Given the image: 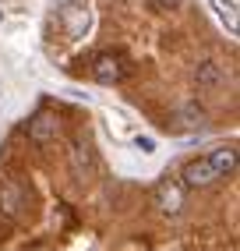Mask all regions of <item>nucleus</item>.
I'll return each mask as SVG.
<instances>
[{
	"mask_svg": "<svg viewBox=\"0 0 240 251\" xmlns=\"http://www.w3.org/2000/svg\"><path fill=\"white\" fill-rule=\"evenodd\" d=\"M212 11H216V18L226 25V32L237 39L240 36V18H237V0H209Z\"/></svg>",
	"mask_w": 240,
	"mask_h": 251,
	"instance_id": "obj_7",
	"label": "nucleus"
},
{
	"mask_svg": "<svg viewBox=\"0 0 240 251\" xmlns=\"http://www.w3.org/2000/svg\"><path fill=\"white\" fill-rule=\"evenodd\" d=\"M156 209L163 212H180L184 209V184L177 180H159V188H156Z\"/></svg>",
	"mask_w": 240,
	"mask_h": 251,
	"instance_id": "obj_5",
	"label": "nucleus"
},
{
	"mask_svg": "<svg viewBox=\"0 0 240 251\" xmlns=\"http://www.w3.org/2000/svg\"><path fill=\"white\" fill-rule=\"evenodd\" d=\"M57 131H60V121H57V113H49V110H39V113L28 121V138L36 142V145L53 142Z\"/></svg>",
	"mask_w": 240,
	"mask_h": 251,
	"instance_id": "obj_4",
	"label": "nucleus"
},
{
	"mask_svg": "<svg viewBox=\"0 0 240 251\" xmlns=\"http://www.w3.org/2000/svg\"><path fill=\"white\" fill-rule=\"evenodd\" d=\"M233 170H237V149L222 145V149H212L209 156H198L191 163H184L180 180H184V188H209V184L226 180Z\"/></svg>",
	"mask_w": 240,
	"mask_h": 251,
	"instance_id": "obj_1",
	"label": "nucleus"
},
{
	"mask_svg": "<svg viewBox=\"0 0 240 251\" xmlns=\"http://www.w3.org/2000/svg\"><path fill=\"white\" fill-rule=\"evenodd\" d=\"M60 22H64V28H67L71 39H81L85 32H89V7L85 4H67L60 11Z\"/></svg>",
	"mask_w": 240,
	"mask_h": 251,
	"instance_id": "obj_6",
	"label": "nucleus"
},
{
	"mask_svg": "<svg viewBox=\"0 0 240 251\" xmlns=\"http://www.w3.org/2000/svg\"><path fill=\"white\" fill-rule=\"evenodd\" d=\"M184 4V0H152V7H156V11H177Z\"/></svg>",
	"mask_w": 240,
	"mask_h": 251,
	"instance_id": "obj_10",
	"label": "nucleus"
},
{
	"mask_svg": "<svg viewBox=\"0 0 240 251\" xmlns=\"http://www.w3.org/2000/svg\"><path fill=\"white\" fill-rule=\"evenodd\" d=\"M219 81H222V68H219V64H212V60L198 64V71H194V85H198L201 92H212Z\"/></svg>",
	"mask_w": 240,
	"mask_h": 251,
	"instance_id": "obj_8",
	"label": "nucleus"
},
{
	"mask_svg": "<svg viewBox=\"0 0 240 251\" xmlns=\"http://www.w3.org/2000/svg\"><path fill=\"white\" fill-rule=\"evenodd\" d=\"M0 205H4L7 216H14L18 209H25V195H18V188H14V184H7V188L0 191Z\"/></svg>",
	"mask_w": 240,
	"mask_h": 251,
	"instance_id": "obj_9",
	"label": "nucleus"
},
{
	"mask_svg": "<svg viewBox=\"0 0 240 251\" xmlns=\"http://www.w3.org/2000/svg\"><path fill=\"white\" fill-rule=\"evenodd\" d=\"M67 170H71L74 184H81V188L96 180L99 166H96V152H92L89 142H71V152H67Z\"/></svg>",
	"mask_w": 240,
	"mask_h": 251,
	"instance_id": "obj_2",
	"label": "nucleus"
},
{
	"mask_svg": "<svg viewBox=\"0 0 240 251\" xmlns=\"http://www.w3.org/2000/svg\"><path fill=\"white\" fill-rule=\"evenodd\" d=\"M124 75H127L124 57H117V53H99L92 60V78L99 85H117V81H124Z\"/></svg>",
	"mask_w": 240,
	"mask_h": 251,
	"instance_id": "obj_3",
	"label": "nucleus"
}]
</instances>
